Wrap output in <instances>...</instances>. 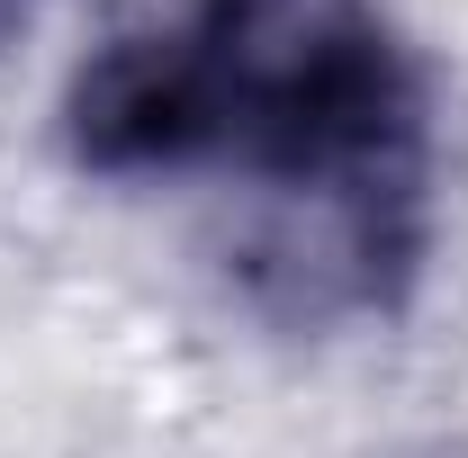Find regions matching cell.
Wrapping results in <instances>:
<instances>
[{
    "label": "cell",
    "instance_id": "cell-1",
    "mask_svg": "<svg viewBox=\"0 0 468 458\" xmlns=\"http://www.w3.org/2000/svg\"><path fill=\"white\" fill-rule=\"evenodd\" d=\"M63 153L217 198L271 324H388L432 261V81L378 0H135L63 81Z\"/></svg>",
    "mask_w": 468,
    "mask_h": 458
},
{
    "label": "cell",
    "instance_id": "cell-2",
    "mask_svg": "<svg viewBox=\"0 0 468 458\" xmlns=\"http://www.w3.org/2000/svg\"><path fill=\"white\" fill-rule=\"evenodd\" d=\"M27 18H37V0H0V46H9V36H18Z\"/></svg>",
    "mask_w": 468,
    "mask_h": 458
}]
</instances>
